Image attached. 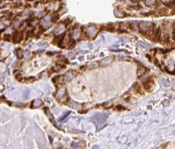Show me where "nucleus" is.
I'll list each match as a JSON object with an SVG mask.
<instances>
[{
  "mask_svg": "<svg viewBox=\"0 0 175 149\" xmlns=\"http://www.w3.org/2000/svg\"><path fill=\"white\" fill-rule=\"evenodd\" d=\"M152 86H153V81L151 80L150 79H148L144 83V87L145 88V90H146V91H150Z\"/></svg>",
  "mask_w": 175,
  "mask_h": 149,
  "instance_id": "nucleus-1",
  "label": "nucleus"
}]
</instances>
